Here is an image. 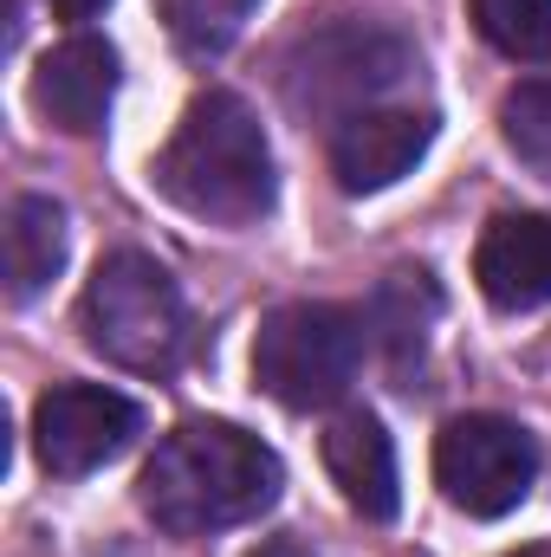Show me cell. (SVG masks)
<instances>
[{"label":"cell","mask_w":551,"mask_h":557,"mask_svg":"<svg viewBox=\"0 0 551 557\" xmlns=\"http://www.w3.org/2000/svg\"><path fill=\"white\" fill-rule=\"evenodd\" d=\"M285 486L279 454L234 421H182L143 460L137 506L169 539H208L260 519Z\"/></svg>","instance_id":"obj_1"},{"label":"cell","mask_w":551,"mask_h":557,"mask_svg":"<svg viewBox=\"0 0 551 557\" xmlns=\"http://www.w3.org/2000/svg\"><path fill=\"white\" fill-rule=\"evenodd\" d=\"M247 13H254V0H162V26H169L175 52H188V59H221L241 39Z\"/></svg>","instance_id":"obj_14"},{"label":"cell","mask_w":551,"mask_h":557,"mask_svg":"<svg viewBox=\"0 0 551 557\" xmlns=\"http://www.w3.org/2000/svg\"><path fill=\"white\" fill-rule=\"evenodd\" d=\"M474 26L493 52L519 65H551V0H474Z\"/></svg>","instance_id":"obj_13"},{"label":"cell","mask_w":551,"mask_h":557,"mask_svg":"<svg viewBox=\"0 0 551 557\" xmlns=\"http://www.w3.org/2000/svg\"><path fill=\"white\" fill-rule=\"evenodd\" d=\"M539 480V441L506 416H454L434 434V486L467 519H506Z\"/></svg>","instance_id":"obj_6"},{"label":"cell","mask_w":551,"mask_h":557,"mask_svg":"<svg viewBox=\"0 0 551 557\" xmlns=\"http://www.w3.org/2000/svg\"><path fill=\"white\" fill-rule=\"evenodd\" d=\"M506 557H551V545H519V552H506Z\"/></svg>","instance_id":"obj_18"},{"label":"cell","mask_w":551,"mask_h":557,"mask_svg":"<svg viewBox=\"0 0 551 557\" xmlns=\"http://www.w3.org/2000/svg\"><path fill=\"white\" fill-rule=\"evenodd\" d=\"M434 143L428 111H357L331 131V175L344 195H383L409 175Z\"/></svg>","instance_id":"obj_9"},{"label":"cell","mask_w":551,"mask_h":557,"mask_svg":"<svg viewBox=\"0 0 551 557\" xmlns=\"http://www.w3.org/2000/svg\"><path fill=\"white\" fill-rule=\"evenodd\" d=\"M105 7H111V0H52V13H59V20H98Z\"/></svg>","instance_id":"obj_16"},{"label":"cell","mask_w":551,"mask_h":557,"mask_svg":"<svg viewBox=\"0 0 551 557\" xmlns=\"http://www.w3.org/2000/svg\"><path fill=\"white\" fill-rule=\"evenodd\" d=\"M325 473L338 480L344 506L357 519H396L403 506V486H396V447L383 434V421L364 416V409H344V416L325 428Z\"/></svg>","instance_id":"obj_11"},{"label":"cell","mask_w":551,"mask_h":557,"mask_svg":"<svg viewBox=\"0 0 551 557\" xmlns=\"http://www.w3.org/2000/svg\"><path fill=\"white\" fill-rule=\"evenodd\" d=\"M247 557H305V545H292V539H267V545H254Z\"/></svg>","instance_id":"obj_17"},{"label":"cell","mask_w":551,"mask_h":557,"mask_svg":"<svg viewBox=\"0 0 551 557\" xmlns=\"http://www.w3.org/2000/svg\"><path fill=\"white\" fill-rule=\"evenodd\" d=\"M474 278L493 311L551 305V214H493L474 247Z\"/></svg>","instance_id":"obj_10"},{"label":"cell","mask_w":551,"mask_h":557,"mask_svg":"<svg viewBox=\"0 0 551 557\" xmlns=\"http://www.w3.org/2000/svg\"><path fill=\"white\" fill-rule=\"evenodd\" d=\"M364 344H370V318L364 311L331 305V298H292V305H279V311L260 318L254 383L273 396L279 409H292V416L331 409L357 383Z\"/></svg>","instance_id":"obj_4"},{"label":"cell","mask_w":551,"mask_h":557,"mask_svg":"<svg viewBox=\"0 0 551 557\" xmlns=\"http://www.w3.org/2000/svg\"><path fill=\"white\" fill-rule=\"evenodd\" d=\"M65 267V208L46 195H20L7 214V292L26 305Z\"/></svg>","instance_id":"obj_12"},{"label":"cell","mask_w":551,"mask_h":557,"mask_svg":"<svg viewBox=\"0 0 551 557\" xmlns=\"http://www.w3.org/2000/svg\"><path fill=\"white\" fill-rule=\"evenodd\" d=\"M500 137H506V149H513L526 169L551 175V78H526V85L506 91V104H500Z\"/></svg>","instance_id":"obj_15"},{"label":"cell","mask_w":551,"mask_h":557,"mask_svg":"<svg viewBox=\"0 0 551 557\" xmlns=\"http://www.w3.org/2000/svg\"><path fill=\"white\" fill-rule=\"evenodd\" d=\"M415 72V46L396 26L377 20H331L305 33L285 59V104L305 124H344L357 111H377L390 85Z\"/></svg>","instance_id":"obj_5"},{"label":"cell","mask_w":551,"mask_h":557,"mask_svg":"<svg viewBox=\"0 0 551 557\" xmlns=\"http://www.w3.org/2000/svg\"><path fill=\"white\" fill-rule=\"evenodd\" d=\"M156 188L208 227L260 221L279 195V175L254 104L241 91H201L156 156Z\"/></svg>","instance_id":"obj_2"},{"label":"cell","mask_w":551,"mask_h":557,"mask_svg":"<svg viewBox=\"0 0 551 557\" xmlns=\"http://www.w3.org/2000/svg\"><path fill=\"white\" fill-rule=\"evenodd\" d=\"M143 434V409L105 383H52L33 403V454L59 480H85Z\"/></svg>","instance_id":"obj_7"},{"label":"cell","mask_w":551,"mask_h":557,"mask_svg":"<svg viewBox=\"0 0 551 557\" xmlns=\"http://www.w3.org/2000/svg\"><path fill=\"white\" fill-rule=\"evenodd\" d=\"M78 331L105 363L137 370V376H169L182 363V350H188L182 285L169 278L162 260L124 247V253L98 260V273L78 298Z\"/></svg>","instance_id":"obj_3"},{"label":"cell","mask_w":551,"mask_h":557,"mask_svg":"<svg viewBox=\"0 0 551 557\" xmlns=\"http://www.w3.org/2000/svg\"><path fill=\"white\" fill-rule=\"evenodd\" d=\"M118 46L98 39V33H72L59 39L39 72H33V111L65 131V137H98L105 117H111V98H118Z\"/></svg>","instance_id":"obj_8"}]
</instances>
